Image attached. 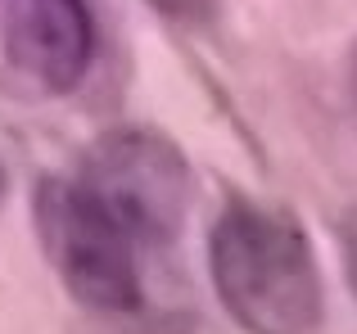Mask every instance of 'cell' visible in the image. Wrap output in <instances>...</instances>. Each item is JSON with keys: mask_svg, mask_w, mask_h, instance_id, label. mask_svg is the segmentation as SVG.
Listing matches in <instances>:
<instances>
[{"mask_svg": "<svg viewBox=\"0 0 357 334\" xmlns=\"http://www.w3.org/2000/svg\"><path fill=\"white\" fill-rule=\"evenodd\" d=\"M167 18H181V23H208L218 0H154Z\"/></svg>", "mask_w": 357, "mask_h": 334, "instance_id": "cell-5", "label": "cell"}, {"mask_svg": "<svg viewBox=\"0 0 357 334\" xmlns=\"http://www.w3.org/2000/svg\"><path fill=\"white\" fill-rule=\"evenodd\" d=\"M82 185L127 221V230L145 239H167L181 230L190 203V167L167 136L118 127L100 136L82 163Z\"/></svg>", "mask_w": 357, "mask_h": 334, "instance_id": "cell-3", "label": "cell"}, {"mask_svg": "<svg viewBox=\"0 0 357 334\" xmlns=\"http://www.w3.org/2000/svg\"><path fill=\"white\" fill-rule=\"evenodd\" d=\"M340 248H344V271H349V285L357 294V208L344 212L340 221Z\"/></svg>", "mask_w": 357, "mask_h": 334, "instance_id": "cell-6", "label": "cell"}, {"mask_svg": "<svg viewBox=\"0 0 357 334\" xmlns=\"http://www.w3.org/2000/svg\"><path fill=\"white\" fill-rule=\"evenodd\" d=\"M41 239L73 299L96 312H136L140 239L82 181H50L36 203Z\"/></svg>", "mask_w": 357, "mask_h": 334, "instance_id": "cell-2", "label": "cell"}, {"mask_svg": "<svg viewBox=\"0 0 357 334\" xmlns=\"http://www.w3.org/2000/svg\"><path fill=\"white\" fill-rule=\"evenodd\" d=\"M208 271L222 308L249 334H312L321 326V271L289 212L236 199L208 235Z\"/></svg>", "mask_w": 357, "mask_h": 334, "instance_id": "cell-1", "label": "cell"}, {"mask_svg": "<svg viewBox=\"0 0 357 334\" xmlns=\"http://www.w3.org/2000/svg\"><path fill=\"white\" fill-rule=\"evenodd\" d=\"M353 90H357V50H353Z\"/></svg>", "mask_w": 357, "mask_h": 334, "instance_id": "cell-7", "label": "cell"}, {"mask_svg": "<svg viewBox=\"0 0 357 334\" xmlns=\"http://www.w3.org/2000/svg\"><path fill=\"white\" fill-rule=\"evenodd\" d=\"M5 63L45 95H68L96 59V14L86 0H5Z\"/></svg>", "mask_w": 357, "mask_h": 334, "instance_id": "cell-4", "label": "cell"}, {"mask_svg": "<svg viewBox=\"0 0 357 334\" xmlns=\"http://www.w3.org/2000/svg\"><path fill=\"white\" fill-rule=\"evenodd\" d=\"M0 194H5V167H0Z\"/></svg>", "mask_w": 357, "mask_h": 334, "instance_id": "cell-8", "label": "cell"}]
</instances>
